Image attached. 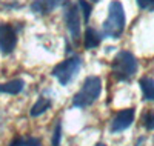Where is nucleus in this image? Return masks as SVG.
I'll use <instances>...</instances> for the list:
<instances>
[{"label":"nucleus","mask_w":154,"mask_h":146,"mask_svg":"<svg viewBox=\"0 0 154 146\" xmlns=\"http://www.w3.org/2000/svg\"><path fill=\"white\" fill-rule=\"evenodd\" d=\"M23 141H25V137H16L8 146H23Z\"/></svg>","instance_id":"obj_18"},{"label":"nucleus","mask_w":154,"mask_h":146,"mask_svg":"<svg viewBox=\"0 0 154 146\" xmlns=\"http://www.w3.org/2000/svg\"><path fill=\"white\" fill-rule=\"evenodd\" d=\"M82 66V59L79 56H72L66 60L60 62L57 66H54V69L51 71V75L56 77L60 82V85L66 86L72 82V78L79 74Z\"/></svg>","instance_id":"obj_4"},{"label":"nucleus","mask_w":154,"mask_h":146,"mask_svg":"<svg viewBox=\"0 0 154 146\" xmlns=\"http://www.w3.org/2000/svg\"><path fill=\"white\" fill-rule=\"evenodd\" d=\"M2 128H3V112L0 111V131H2Z\"/></svg>","instance_id":"obj_19"},{"label":"nucleus","mask_w":154,"mask_h":146,"mask_svg":"<svg viewBox=\"0 0 154 146\" xmlns=\"http://www.w3.org/2000/svg\"><path fill=\"white\" fill-rule=\"evenodd\" d=\"M77 6H79L80 12L83 14V20L88 23L89 17H91V11H93V6L89 5L86 0H77Z\"/></svg>","instance_id":"obj_13"},{"label":"nucleus","mask_w":154,"mask_h":146,"mask_svg":"<svg viewBox=\"0 0 154 146\" xmlns=\"http://www.w3.org/2000/svg\"><path fill=\"white\" fill-rule=\"evenodd\" d=\"M134 122V109L128 108V109H122L117 115L112 118L111 122V132H120L125 131L131 126V123Z\"/></svg>","instance_id":"obj_7"},{"label":"nucleus","mask_w":154,"mask_h":146,"mask_svg":"<svg viewBox=\"0 0 154 146\" xmlns=\"http://www.w3.org/2000/svg\"><path fill=\"white\" fill-rule=\"evenodd\" d=\"M93 2H99V0H93Z\"/></svg>","instance_id":"obj_21"},{"label":"nucleus","mask_w":154,"mask_h":146,"mask_svg":"<svg viewBox=\"0 0 154 146\" xmlns=\"http://www.w3.org/2000/svg\"><path fill=\"white\" fill-rule=\"evenodd\" d=\"M140 9H152L154 8V0H136Z\"/></svg>","instance_id":"obj_16"},{"label":"nucleus","mask_w":154,"mask_h":146,"mask_svg":"<svg viewBox=\"0 0 154 146\" xmlns=\"http://www.w3.org/2000/svg\"><path fill=\"white\" fill-rule=\"evenodd\" d=\"M102 92V80L100 77L91 75L86 77L82 85V89L72 97V106L75 108H86V106L93 105Z\"/></svg>","instance_id":"obj_2"},{"label":"nucleus","mask_w":154,"mask_h":146,"mask_svg":"<svg viewBox=\"0 0 154 146\" xmlns=\"http://www.w3.org/2000/svg\"><path fill=\"white\" fill-rule=\"evenodd\" d=\"M17 45V34L11 25L0 23V52L8 56L14 51Z\"/></svg>","instance_id":"obj_6"},{"label":"nucleus","mask_w":154,"mask_h":146,"mask_svg":"<svg viewBox=\"0 0 154 146\" xmlns=\"http://www.w3.org/2000/svg\"><path fill=\"white\" fill-rule=\"evenodd\" d=\"M111 69L114 77L120 82H126L137 72V60L130 51H120L114 57Z\"/></svg>","instance_id":"obj_3"},{"label":"nucleus","mask_w":154,"mask_h":146,"mask_svg":"<svg viewBox=\"0 0 154 146\" xmlns=\"http://www.w3.org/2000/svg\"><path fill=\"white\" fill-rule=\"evenodd\" d=\"M49 108H51V100L46 99V97H40L34 103V106L31 108L29 114H31V117H38V115H42L45 111H48Z\"/></svg>","instance_id":"obj_12"},{"label":"nucleus","mask_w":154,"mask_h":146,"mask_svg":"<svg viewBox=\"0 0 154 146\" xmlns=\"http://www.w3.org/2000/svg\"><path fill=\"white\" fill-rule=\"evenodd\" d=\"M140 89H142V94L145 100L154 102V80L151 77H142L139 80Z\"/></svg>","instance_id":"obj_10"},{"label":"nucleus","mask_w":154,"mask_h":146,"mask_svg":"<svg viewBox=\"0 0 154 146\" xmlns=\"http://www.w3.org/2000/svg\"><path fill=\"white\" fill-rule=\"evenodd\" d=\"M23 146H42L40 140L35 138V137H25V141H23Z\"/></svg>","instance_id":"obj_17"},{"label":"nucleus","mask_w":154,"mask_h":146,"mask_svg":"<svg viewBox=\"0 0 154 146\" xmlns=\"http://www.w3.org/2000/svg\"><path fill=\"white\" fill-rule=\"evenodd\" d=\"M63 19H65L66 28L71 34L74 43H79L80 40V9L72 2H65L63 6Z\"/></svg>","instance_id":"obj_5"},{"label":"nucleus","mask_w":154,"mask_h":146,"mask_svg":"<svg viewBox=\"0 0 154 146\" xmlns=\"http://www.w3.org/2000/svg\"><path fill=\"white\" fill-rule=\"evenodd\" d=\"M96 146H106V144H103V143H97Z\"/></svg>","instance_id":"obj_20"},{"label":"nucleus","mask_w":154,"mask_h":146,"mask_svg":"<svg viewBox=\"0 0 154 146\" xmlns=\"http://www.w3.org/2000/svg\"><path fill=\"white\" fill-rule=\"evenodd\" d=\"M83 45H85L86 49H94V48H97L100 45V35H99V32L94 28H86Z\"/></svg>","instance_id":"obj_11"},{"label":"nucleus","mask_w":154,"mask_h":146,"mask_svg":"<svg viewBox=\"0 0 154 146\" xmlns=\"http://www.w3.org/2000/svg\"><path fill=\"white\" fill-rule=\"evenodd\" d=\"M60 138H62V125L60 122H57L53 134V146H60Z\"/></svg>","instance_id":"obj_14"},{"label":"nucleus","mask_w":154,"mask_h":146,"mask_svg":"<svg viewBox=\"0 0 154 146\" xmlns=\"http://www.w3.org/2000/svg\"><path fill=\"white\" fill-rule=\"evenodd\" d=\"M143 123H145V128L148 131H152L154 129V112L152 111H148L143 117Z\"/></svg>","instance_id":"obj_15"},{"label":"nucleus","mask_w":154,"mask_h":146,"mask_svg":"<svg viewBox=\"0 0 154 146\" xmlns=\"http://www.w3.org/2000/svg\"><path fill=\"white\" fill-rule=\"evenodd\" d=\"M63 3H65V0H34L31 3V11L35 12V14L46 16L48 12H51Z\"/></svg>","instance_id":"obj_8"},{"label":"nucleus","mask_w":154,"mask_h":146,"mask_svg":"<svg viewBox=\"0 0 154 146\" xmlns=\"http://www.w3.org/2000/svg\"><path fill=\"white\" fill-rule=\"evenodd\" d=\"M125 9L119 0H112L108 8V17L102 25V32L105 37L119 38L125 29Z\"/></svg>","instance_id":"obj_1"},{"label":"nucleus","mask_w":154,"mask_h":146,"mask_svg":"<svg viewBox=\"0 0 154 146\" xmlns=\"http://www.w3.org/2000/svg\"><path fill=\"white\" fill-rule=\"evenodd\" d=\"M23 88H25V82L22 78H14V80H9L6 83H0V94L16 96L23 91Z\"/></svg>","instance_id":"obj_9"}]
</instances>
